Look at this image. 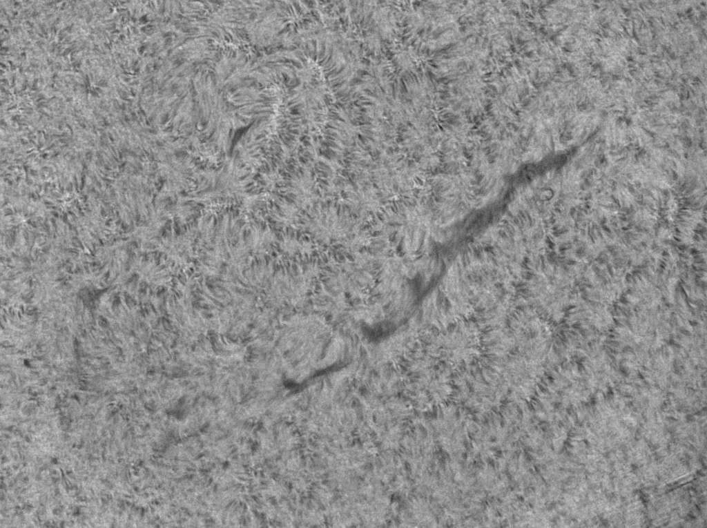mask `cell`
<instances>
[{"label":"cell","instance_id":"6da1fadb","mask_svg":"<svg viewBox=\"0 0 707 528\" xmlns=\"http://www.w3.org/2000/svg\"><path fill=\"white\" fill-rule=\"evenodd\" d=\"M363 226L344 204L317 202L300 215L294 229L314 242L342 246L369 239V230Z\"/></svg>","mask_w":707,"mask_h":528},{"label":"cell","instance_id":"7a4b0ae2","mask_svg":"<svg viewBox=\"0 0 707 528\" xmlns=\"http://www.w3.org/2000/svg\"><path fill=\"white\" fill-rule=\"evenodd\" d=\"M255 182L253 172L247 167L230 164L200 170L191 190L195 202L232 208L253 195Z\"/></svg>","mask_w":707,"mask_h":528}]
</instances>
